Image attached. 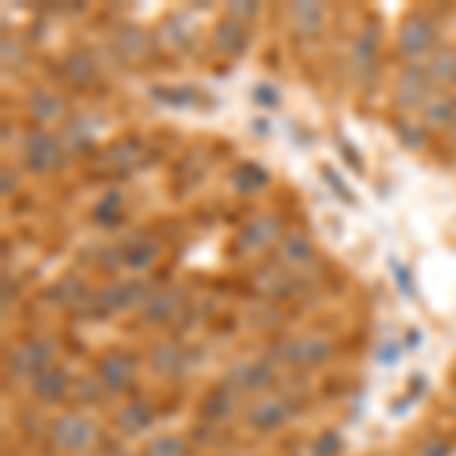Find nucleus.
<instances>
[{"label": "nucleus", "instance_id": "obj_1", "mask_svg": "<svg viewBox=\"0 0 456 456\" xmlns=\"http://www.w3.org/2000/svg\"><path fill=\"white\" fill-rule=\"evenodd\" d=\"M92 438V426H88L83 417H61L55 423V441L68 451H79V447L88 444Z\"/></svg>", "mask_w": 456, "mask_h": 456}, {"label": "nucleus", "instance_id": "obj_2", "mask_svg": "<svg viewBox=\"0 0 456 456\" xmlns=\"http://www.w3.org/2000/svg\"><path fill=\"white\" fill-rule=\"evenodd\" d=\"M46 362H49V347H46V344H37V341L25 344V347H19L10 356V365L19 374H28V371L40 374L43 369H46Z\"/></svg>", "mask_w": 456, "mask_h": 456}, {"label": "nucleus", "instance_id": "obj_3", "mask_svg": "<svg viewBox=\"0 0 456 456\" xmlns=\"http://www.w3.org/2000/svg\"><path fill=\"white\" fill-rule=\"evenodd\" d=\"M131 374H134V359L125 356V353H113V356L104 359V365H101V380H104V387L110 389H119L131 380Z\"/></svg>", "mask_w": 456, "mask_h": 456}, {"label": "nucleus", "instance_id": "obj_4", "mask_svg": "<svg viewBox=\"0 0 456 456\" xmlns=\"http://www.w3.org/2000/svg\"><path fill=\"white\" fill-rule=\"evenodd\" d=\"M429 43H432V25L429 21H423V19H408V25L402 28V46H404V53L408 55H420L429 49Z\"/></svg>", "mask_w": 456, "mask_h": 456}, {"label": "nucleus", "instance_id": "obj_5", "mask_svg": "<svg viewBox=\"0 0 456 456\" xmlns=\"http://www.w3.org/2000/svg\"><path fill=\"white\" fill-rule=\"evenodd\" d=\"M64 387H68V380H64V374L58 369H43L34 380V393L43 402H58L64 395Z\"/></svg>", "mask_w": 456, "mask_h": 456}, {"label": "nucleus", "instance_id": "obj_6", "mask_svg": "<svg viewBox=\"0 0 456 456\" xmlns=\"http://www.w3.org/2000/svg\"><path fill=\"white\" fill-rule=\"evenodd\" d=\"M286 420V408L277 399H265L249 411V423L259 426V429H274L277 423Z\"/></svg>", "mask_w": 456, "mask_h": 456}, {"label": "nucleus", "instance_id": "obj_7", "mask_svg": "<svg viewBox=\"0 0 456 456\" xmlns=\"http://www.w3.org/2000/svg\"><path fill=\"white\" fill-rule=\"evenodd\" d=\"M34 141L40 143V150H37V146L31 143V146H34V150H31V167H37V171H43V167H49V161L43 159V156H49V159L55 161V141H53V137H46V134H37Z\"/></svg>", "mask_w": 456, "mask_h": 456}, {"label": "nucleus", "instance_id": "obj_8", "mask_svg": "<svg viewBox=\"0 0 456 456\" xmlns=\"http://www.w3.org/2000/svg\"><path fill=\"white\" fill-rule=\"evenodd\" d=\"M228 411H232V402L225 393H213L210 402H204V417H210V420H223Z\"/></svg>", "mask_w": 456, "mask_h": 456}, {"label": "nucleus", "instance_id": "obj_9", "mask_svg": "<svg viewBox=\"0 0 456 456\" xmlns=\"http://www.w3.org/2000/svg\"><path fill=\"white\" fill-rule=\"evenodd\" d=\"M150 456H183V444L176 438H159L150 447Z\"/></svg>", "mask_w": 456, "mask_h": 456}, {"label": "nucleus", "instance_id": "obj_10", "mask_svg": "<svg viewBox=\"0 0 456 456\" xmlns=\"http://www.w3.org/2000/svg\"><path fill=\"white\" fill-rule=\"evenodd\" d=\"M253 98H262L259 104H265V107H274V104H277V92H274L271 86H259V88L253 92Z\"/></svg>", "mask_w": 456, "mask_h": 456}]
</instances>
